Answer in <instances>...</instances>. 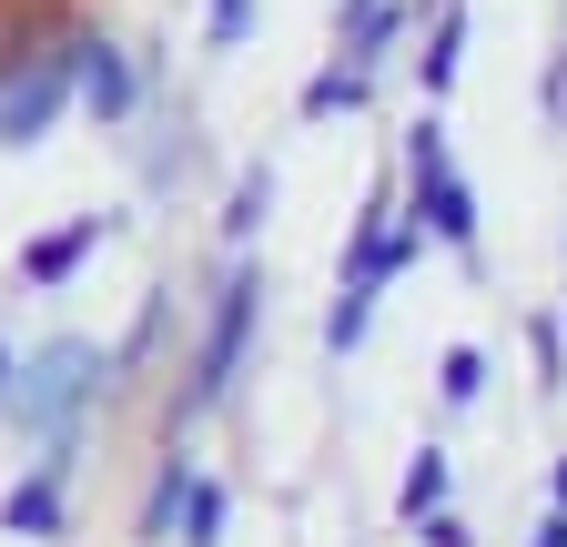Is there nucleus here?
<instances>
[{
    "label": "nucleus",
    "mask_w": 567,
    "mask_h": 547,
    "mask_svg": "<svg viewBox=\"0 0 567 547\" xmlns=\"http://www.w3.org/2000/svg\"><path fill=\"white\" fill-rule=\"evenodd\" d=\"M51 517H61V466H41V476H31V487L11 497V527H21V537H41Z\"/></svg>",
    "instance_id": "39448f33"
},
{
    "label": "nucleus",
    "mask_w": 567,
    "mask_h": 547,
    "mask_svg": "<svg viewBox=\"0 0 567 547\" xmlns=\"http://www.w3.org/2000/svg\"><path fill=\"white\" fill-rule=\"evenodd\" d=\"M415 203H425V234L436 244H476V224H466V183L446 173V143H436V122H415Z\"/></svg>",
    "instance_id": "f257e3e1"
},
{
    "label": "nucleus",
    "mask_w": 567,
    "mask_h": 547,
    "mask_svg": "<svg viewBox=\"0 0 567 547\" xmlns=\"http://www.w3.org/2000/svg\"><path fill=\"white\" fill-rule=\"evenodd\" d=\"M213 41H244V0H213Z\"/></svg>",
    "instance_id": "1a4fd4ad"
},
{
    "label": "nucleus",
    "mask_w": 567,
    "mask_h": 547,
    "mask_svg": "<svg viewBox=\"0 0 567 547\" xmlns=\"http://www.w3.org/2000/svg\"><path fill=\"white\" fill-rule=\"evenodd\" d=\"M92 254V224H71V234H51V244H31V285H61L71 264Z\"/></svg>",
    "instance_id": "423d86ee"
},
{
    "label": "nucleus",
    "mask_w": 567,
    "mask_h": 547,
    "mask_svg": "<svg viewBox=\"0 0 567 547\" xmlns=\"http://www.w3.org/2000/svg\"><path fill=\"white\" fill-rule=\"evenodd\" d=\"M183 527H193L183 547H213V527H224V497H213V487H193V497H183Z\"/></svg>",
    "instance_id": "6e6552de"
},
{
    "label": "nucleus",
    "mask_w": 567,
    "mask_h": 547,
    "mask_svg": "<svg viewBox=\"0 0 567 547\" xmlns=\"http://www.w3.org/2000/svg\"><path fill=\"white\" fill-rule=\"evenodd\" d=\"M82 92H92L102 112H122V102H132V72H122V61H112L102 41H82Z\"/></svg>",
    "instance_id": "20e7f679"
},
{
    "label": "nucleus",
    "mask_w": 567,
    "mask_h": 547,
    "mask_svg": "<svg viewBox=\"0 0 567 547\" xmlns=\"http://www.w3.org/2000/svg\"><path fill=\"white\" fill-rule=\"evenodd\" d=\"M436 497H446V456L425 446V456H415V476H405V517H425V527H436Z\"/></svg>",
    "instance_id": "0eeeda50"
},
{
    "label": "nucleus",
    "mask_w": 567,
    "mask_h": 547,
    "mask_svg": "<svg viewBox=\"0 0 567 547\" xmlns=\"http://www.w3.org/2000/svg\"><path fill=\"white\" fill-rule=\"evenodd\" d=\"M537 547H567V507H557V517H547V527H537Z\"/></svg>",
    "instance_id": "9d476101"
},
{
    "label": "nucleus",
    "mask_w": 567,
    "mask_h": 547,
    "mask_svg": "<svg viewBox=\"0 0 567 547\" xmlns=\"http://www.w3.org/2000/svg\"><path fill=\"white\" fill-rule=\"evenodd\" d=\"M557 507H567V466H557Z\"/></svg>",
    "instance_id": "9b49d317"
},
{
    "label": "nucleus",
    "mask_w": 567,
    "mask_h": 547,
    "mask_svg": "<svg viewBox=\"0 0 567 547\" xmlns=\"http://www.w3.org/2000/svg\"><path fill=\"white\" fill-rule=\"evenodd\" d=\"M51 102H61V72H41L21 102H0V143H31V132L51 122Z\"/></svg>",
    "instance_id": "7ed1b4c3"
},
{
    "label": "nucleus",
    "mask_w": 567,
    "mask_h": 547,
    "mask_svg": "<svg viewBox=\"0 0 567 547\" xmlns=\"http://www.w3.org/2000/svg\"><path fill=\"white\" fill-rule=\"evenodd\" d=\"M254 274H234V285H224V314H213V334H203V375H193V405H213V395H224L234 385V355H244V324H254Z\"/></svg>",
    "instance_id": "f03ea898"
}]
</instances>
